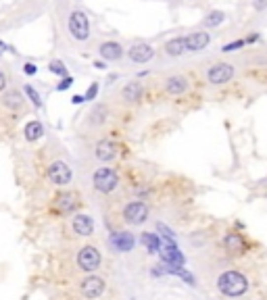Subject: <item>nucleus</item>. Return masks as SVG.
Listing matches in <instances>:
<instances>
[{
    "instance_id": "obj_1",
    "label": "nucleus",
    "mask_w": 267,
    "mask_h": 300,
    "mask_svg": "<svg viewBox=\"0 0 267 300\" xmlns=\"http://www.w3.org/2000/svg\"><path fill=\"white\" fill-rule=\"evenodd\" d=\"M67 36L75 44H88L92 40V23L84 8H71L67 13Z\"/></svg>"
},
{
    "instance_id": "obj_2",
    "label": "nucleus",
    "mask_w": 267,
    "mask_h": 300,
    "mask_svg": "<svg viewBox=\"0 0 267 300\" xmlns=\"http://www.w3.org/2000/svg\"><path fill=\"white\" fill-rule=\"evenodd\" d=\"M217 288H219V292L224 294V296L236 298V296L246 294L248 279L242 275V273H238V271H226V273H221V275H219Z\"/></svg>"
},
{
    "instance_id": "obj_3",
    "label": "nucleus",
    "mask_w": 267,
    "mask_h": 300,
    "mask_svg": "<svg viewBox=\"0 0 267 300\" xmlns=\"http://www.w3.org/2000/svg\"><path fill=\"white\" fill-rule=\"evenodd\" d=\"M157 57V48L146 40H134L126 48V59L132 65H148Z\"/></svg>"
},
{
    "instance_id": "obj_4",
    "label": "nucleus",
    "mask_w": 267,
    "mask_h": 300,
    "mask_svg": "<svg viewBox=\"0 0 267 300\" xmlns=\"http://www.w3.org/2000/svg\"><path fill=\"white\" fill-rule=\"evenodd\" d=\"M92 186L100 194H111L119 186V173L113 167H99L92 173Z\"/></svg>"
},
{
    "instance_id": "obj_5",
    "label": "nucleus",
    "mask_w": 267,
    "mask_h": 300,
    "mask_svg": "<svg viewBox=\"0 0 267 300\" xmlns=\"http://www.w3.org/2000/svg\"><path fill=\"white\" fill-rule=\"evenodd\" d=\"M148 215H150V209H148L146 202H142V200H132L121 210L123 221H126L128 225H134V227L146 223L148 221Z\"/></svg>"
},
{
    "instance_id": "obj_6",
    "label": "nucleus",
    "mask_w": 267,
    "mask_h": 300,
    "mask_svg": "<svg viewBox=\"0 0 267 300\" xmlns=\"http://www.w3.org/2000/svg\"><path fill=\"white\" fill-rule=\"evenodd\" d=\"M96 55H99L104 63H121L126 59V46L117 40H102L96 44Z\"/></svg>"
},
{
    "instance_id": "obj_7",
    "label": "nucleus",
    "mask_w": 267,
    "mask_h": 300,
    "mask_svg": "<svg viewBox=\"0 0 267 300\" xmlns=\"http://www.w3.org/2000/svg\"><path fill=\"white\" fill-rule=\"evenodd\" d=\"M236 75V69L232 63H226V60H221V63H213L209 69H207V82L211 86H224L228 82H232Z\"/></svg>"
},
{
    "instance_id": "obj_8",
    "label": "nucleus",
    "mask_w": 267,
    "mask_h": 300,
    "mask_svg": "<svg viewBox=\"0 0 267 300\" xmlns=\"http://www.w3.org/2000/svg\"><path fill=\"white\" fill-rule=\"evenodd\" d=\"M46 175H48L50 183H55V186H59V188H65L71 183V180H73V169H71L65 161H55V163L48 165Z\"/></svg>"
},
{
    "instance_id": "obj_9",
    "label": "nucleus",
    "mask_w": 267,
    "mask_h": 300,
    "mask_svg": "<svg viewBox=\"0 0 267 300\" xmlns=\"http://www.w3.org/2000/svg\"><path fill=\"white\" fill-rule=\"evenodd\" d=\"M100 263H102V257H100V252L94 248V246H82L77 252V267L86 271V273H92L100 267Z\"/></svg>"
},
{
    "instance_id": "obj_10",
    "label": "nucleus",
    "mask_w": 267,
    "mask_h": 300,
    "mask_svg": "<svg viewBox=\"0 0 267 300\" xmlns=\"http://www.w3.org/2000/svg\"><path fill=\"white\" fill-rule=\"evenodd\" d=\"M184 40H186V52L188 55H197V52H202L211 44V33L207 30L190 31L184 36Z\"/></svg>"
},
{
    "instance_id": "obj_11",
    "label": "nucleus",
    "mask_w": 267,
    "mask_h": 300,
    "mask_svg": "<svg viewBox=\"0 0 267 300\" xmlns=\"http://www.w3.org/2000/svg\"><path fill=\"white\" fill-rule=\"evenodd\" d=\"M94 158L99 163H113L115 158L119 156V146L113 142V140H99V142L94 144Z\"/></svg>"
},
{
    "instance_id": "obj_12",
    "label": "nucleus",
    "mask_w": 267,
    "mask_h": 300,
    "mask_svg": "<svg viewBox=\"0 0 267 300\" xmlns=\"http://www.w3.org/2000/svg\"><path fill=\"white\" fill-rule=\"evenodd\" d=\"M0 104L11 113H21L25 109V96L21 90H17V88H6V90L0 94Z\"/></svg>"
},
{
    "instance_id": "obj_13",
    "label": "nucleus",
    "mask_w": 267,
    "mask_h": 300,
    "mask_svg": "<svg viewBox=\"0 0 267 300\" xmlns=\"http://www.w3.org/2000/svg\"><path fill=\"white\" fill-rule=\"evenodd\" d=\"M119 96H121V100L126 104H138L142 100V96H144V84H142L138 77L136 79H128V82L123 84Z\"/></svg>"
},
{
    "instance_id": "obj_14",
    "label": "nucleus",
    "mask_w": 267,
    "mask_h": 300,
    "mask_svg": "<svg viewBox=\"0 0 267 300\" xmlns=\"http://www.w3.org/2000/svg\"><path fill=\"white\" fill-rule=\"evenodd\" d=\"M163 90L169 94V96H182L190 90V82L188 77L182 75V73H173L163 79Z\"/></svg>"
},
{
    "instance_id": "obj_15",
    "label": "nucleus",
    "mask_w": 267,
    "mask_h": 300,
    "mask_svg": "<svg viewBox=\"0 0 267 300\" xmlns=\"http://www.w3.org/2000/svg\"><path fill=\"white\" fill-rule=\"evenodd\" d=\"M109 244L115 252H130L134 250V246H136V236L132 232H113L111 238H109Z\"/></svg>"
},
{
    "instance_id": "obj_16",
    "label": "nucleus",
    "mask_w": 267,
    "mask_h": 300,
    "mask_svg": "<svg viewBox=\"0 0 267 300\" xmlns=\"http://www.w3.org/2000/svg\"><path fill=\"white\" fill-rule=\"evenodd\" d=\"M159 254H161L163 263L167 265V267H184V254L180 252V248H177L175 242H169L165 240V246H161V250H159Z\"/></svg>"
},
{
    "instance_id": "obj_17",
    "label": "nucleus",
    "mask_w": 267,
    "mask_h": 300,
    "mask_svg": "<svg viewBox=\"0 0 267 300\" xmlns=\"http://www.w3.org/2000/svg\"><path fill=\"white\" fill-rule=\"evenodd\" d=\"M94 219L88 215V213H75L73 219H71V229H73L75 236H82V238H88L94 234Z\"/></svg>"
},
{
    "instance_id": "obj_18",
    "label": "nucleus",
    "mask_w": 267,
    "mask_h": 300,
    "mask_svg": "<svg viewBox=\"0 0 267 300\" xmlns=\"http://www.w3.org/2000/svg\"><path fill=\"white\" fill-rule=\"evenodd\" d=\"M104 288H106L104 279H102V277H96V275L86 277V279L82 281V286H79V290H82L84 298H88V300L100 298V296H102V292H104Z\"/></svg>"
},
{
    "instance_id": "obj_19",
    "label": "nucleus",
    "mask_w": 267,
    "mask_h": 300,
    "mask_svg": "<svg viewBox=\"0 0 267 300\" xmlns=\"http://www.w3.org/2000/svg\"><path fill=\"white\" fill-rule=\"evenodd\" d=\"M161 50H163V55L169 57V59H180L184 55H188V52H186V40H184V36H173V38L165 40Z\"/></svg>"
},
{
    "instance_id": "obj_20",
    "label": "nucleus",
    "mask_w": 267,
    "mask_h": 300,
    "mask_svg": "<svg viewBox=\"0 0 267 300\" xmlns=\"http://www.w3.org/2000/svg\"><path fill=\"white\" fill-rule=\"evenodd\" d=\"M57 209L61 213H73V210L79 207V200H77V194L75 192H63L57 196Z\"/></svg>"
},
{
    "instance_id": "obj_21",
    "label": "nucleus",
    "mask_w": 267,
    "mask_h": 300,
    "mask_svg": "<svg viewBox=\"0 0 267 300\" xmlns=\"http://www.w3.org/2000/svg\"><path fill=\"white\" fill-rule=\"evenodd\" d=\"M23 134H25V140H28V142H38V140H40L44 134H46V131H44L42 121L33 119V121H28V123H25Z\"/></svg>"
},
{
    "instance_id": "obj_22",
    "label": "nucleus",
    "mask_w": 267,
    "mask_h": 300,
    "mask_svg": "<svg viewBox=\"0 0 267 300\" xmlns=\"http://www.w3.org/2000/svg\"><path fill=\"white\" fill-rule=\"evenodd\" d=\"M21 92H23V96H25V100L33 104V109H35V111H42V109H44V100H42V96H40V92L35 90V88H33L32 84H23V86H21Z\"/></svg>"
},
{
    "instance_id": "obj_23",
    "label": "nucleus",
    "mask_w": 267,
    "mask_h": 300,
    "mask_svg": "<svg viewBox=\"0 0 267 300\" xmlns=\"http://www.w3.org/2000/svg\"><path fill=\"white\" fill-rule=\"evenodd\" d=\"M48 73L50 75H55V77H65V75H69V67H67V63L63 59H50L48 60Z\"/></svg>"
},
{
    "instance_id": "obj_24",
    "label": "nucleus",
    "mask_w": 267,
    "mask_h": 300,
    "mask_svg": "<svg viewBox=\"0 0 267 300\" xmlns=\"http://www.w3.org/2000/svg\"><path fill=\"white\" fill-rule=\"evenodd\" d=\"M224 246L230 252H244V240L240 234H226Z\"/></svg>"
},
{
    "instance_id": "obj_25",
    "label": "nucleus",
    "mask_w": 267,
    "mask_h": 300,
    "mask_svg": "<svg viewBox=\"0 0 267 300\" xmlns=\"http://www.w3.org/2000/svg\"><path fill=\"white\" fill-rule=\"evenodd\" d=\"M140 240H142V244L146 246V250H148L150 254H157L159 250H161V240H159V236H157V234H150V232H142Z\"/></svg>"
},
{
    "instance_id": "obj_26",
    "label": "nucleus",
    "mask_w": 267,
    "mask_h": 300,
    "mask_svg": "<svg viewBox=\"0 0 267 300\" xmlns=\"http://www.w3.org/2000/svg\"><path fill=\"white\" fill-rule=\"evenodd\" d=\"M90 123L94 127H99V125H102V123L106 121V117H109V111H106V104H96V107L90 111Z\"/></svg>"
},
{
    "instance_id": "obj_27",
    "label": "nucleus",
    "mask_w": 267,
    "mask_h": 300,
    "mask_svg": "<svg viewBox=\"0 0 267 300\" xmlns=\"http://www.w3.org/2000/svg\"><path fill=\"white\" fill-rule=\"evenodd\" d=\"M224 21H226V13L224 11H209L207 17L202 19V28L213 30V28H219Z\"/></svg>"
},
{
    "instance_id": "obj_28",
    "label": "nucleus",
    "mask_w": 267,
    "mask_h": 300,
    "mask_svg": "<svg viewBox=\"0 0 267 300\" xmlns=\"http://www.w3.org/2000/svg\"><path fill=\"white\" fill-rule=\"evenodd\" d=\"M99 94H100V82H92L90 86L86 88V92H84V102H92L99 98Z\"/></svg>"
},
{
    "instance_id": "obj_29",
    "label": "nucleus",
    "mask_w": 267,
    "mask_h": 300,
    "mask_svg": "<svg viewBox=\"0 0 267 300\" xmlns=\"http://www.w3.org/2000/svg\"><path fill=\"white\" fill-rule=\"evenodd\" d=\"M75 84V77L73 75H65V77H61L59 82H57V86H55V92H65V90H69L71 86Z\"/></svg>"
},
{
    "instance_id": "obj_30",
    "label": "nucleus",
    "mask_w": 267,
    "mask_h": 300,
    "mask_svg": "<svg viewBox=\"0 0 267 300\" xmlns=\"http://www.w3.org/2000/svg\"><path fill=\"white\" fill-rule=\"evenodd\" d=\"M244 46H246V40L244 38L242 40H234V42L224 44V46H221V52H224V55H228V52H236V50L244 48Z\"/></svg>"
},
{
    "instance_id": "obj_31",
    "label": "nucleus",
    "mask_w": 267,
    "mask_h": 300,
    "mask_svg": "<svg viewBox=\"0 0 267 300\" xmlns=\"http://www.w3.org/2000/svg\"><path fill=\"white\" fill-rule=\"evenodd\" d=\"M21 71H23V75H28V77H35L38 71H40V67L35 65L33 60H25V63L21 65Z\"/></svg>"
},
{
    "instance_id": "obj_32",
    "label": "nucleus",
    "mask_w": 267,
    "mask_h": 300,
    "mask_svg": "<svg viewBox=\"0 0 267 300\" xmlns=\"http://www.w3.org/2000/svg\"><path fill=\"white\" fill-rule=\"evenodd\" d=\"M157 229H159V232H163L165 240H169V242H175V234H173V229H169L165 223H157Z\"/></svg>"
},
{
    "instance_id": "obj_33",
    "label": "nucleus",
    "mask_w": 267,
    "mask_h": 300,
    "mask_svg": "<svg viewBox=\"0 0 267 300\" xmlns=\"http://www.w3.org/2000/svg\"><path fill=\"white\" fill-rule=\"evenodd\" d=\"M8 84H11V79H8V73L4 71L2 67H0V94H2V92L6 90Z\"/></svg>"
},
{
    "instance_id": "obj_34",
    "label": "nucleus",
    "mask_w": 267,
    "mask_h": 300,
    "mask_svg": "<svg viewBox=\"0 0 267 300\" xmlns=\"http://www.w3.org/2000/svg\"><path fill=\"white\" fill-rule=\"evenodd\" d=\"M6 52H11V55H17V50H15V46H11V44H6L4 40H0V59H2Z\"/></svg>"
},
{
    "instance_id": "obj_35",
    "label": "nucleus",
    "mask_w": 267,
    "mask_h": 300,
    "mask_svg": "<svg viewBox=\"0 0 267 300\" xmlns=\"http://www.w3.org/2000/svg\"><path fill=\"white\" fill-rule=\"evenodd\" d=\"M92 67L94 69H100V71H106V69H109V63H104L102 59H96L94 63H92Z\"/></svg>"
},
{
    "instance_id": "obj_36",
    "label": "nucleus",
    "mask_w": 267,
    "mask_h": 300,
    "mask_svg": "<svg viewBox=\"0 0 267 300\" xmlns=\"http://www.w3.org/2000/svg\"><path fill=\"white\" fill-rule=\"evenodd\" d=\"M71 104H73V107H77V104H84V94H75V96H71Z\"/></svg>"
},
{
    "instance_id": "obj_37",
    "label": "nucleus",
    "mask_w": 267,
    "mask_h": 300,
    "mask_svg": "<svg viewBox=\"0 0 267 300\" xmlns=\"http://www.w3.org/2000/svg\"><path fill=\"white\" fill-rule=\"evenodd\" d=\"M244 40H246V44H255L257 40H259V33H257V31H253L251 36H248V38H244Z\"/></svg>"
},
{
    "instance_id": "obj_38",
    "label": "nucleus",
    "mask_w": 267,
    "mask_h": 300,
    "mask_svg": "<svg viewBox=\"0 0 267 300\" xmlns=\"http://www.w3.org/2000/svg\"><path fill=\"white\" fill-rule=\"evenodd\" d=\"M265 6H267V0H255V8H257V11H263Z\"/></svg>"
}]
</instances>
